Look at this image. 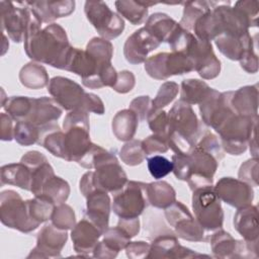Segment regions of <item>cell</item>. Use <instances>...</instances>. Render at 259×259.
<instances>
[{
  "mask_svg": "<svg viewBox=\"0 0 259 259\" xmlns=\"http://www.w3.org/2000/svg\"><path fill=\"white\" fill-rule=\"evenodd\" d=\"M26 203L29 215L38 224L51 220V215L56 206V203L52 199L44 195H35L34 198L26 200Z\"/></svg>",
  "mask_w": 259,
  "mask_h": 259,
  "instance_id": "obj_38",
  "label": "cell"
},
{
  "mask_svg": "<svg viewBox=\"0 0 259 259\" xmlns=\"http://www.w3.org/2000/svg\"><path fill=\"white\" fill-rule=\"evenodd\" d=\"M173 228L175 229L176 236L186 241L205 242L209 239L207 232L200 226L192 214L179 220Z\"/></svg>",
  "mask_w": 259,
  "mask_h": 259,
  "instance_id": "obj_31",
  "label": "cell"
},
{
  "mask_svg": "<svg viewBox=\"0 0 259 259\" xmlns=\"http://www.w3.org/2000/svg\"><path fill=\"white\" fill-rule=\"evenodd\" d=\"M192 209L196 221L206 232L222 229L224 210L212 185L193 190Z\"/></svg>",
  "mask_w": 259,
  "mask_h": 259,
  "instance_id": "obj_4",
  "label": "cell"
},
{
  "mask_svg": "<svg viewBox=\"0 0 259 259\" xmlns=\"http://www.w3.org/2000/svg\"><path fill=\"white\" fill-rule=\"evenodd\" d=\"M51 222L55 227L61 230L67 231L73 229L76 225L74 209L65 202L56 204L51 215Z\"/></svg>",
  "mask_w": 259,
  "mask_h": 259,
  "instance_id": "obj_41",
  "label": "cell"
},
{
  "mask_svg": "<svg viewBox=\"0 0 259 259\" xmlns=\"http://www.w3.org/2000/svg\"><path fill=\"white\" fill-rule=\"evenodd\" d=\"M70 194L69 183L56 175L51 176L42 185L38 195H44L52 199L56 204L64 203Z\"/></svg>",
  "mask_w": 259,
  "mask_h": 259,
  "instance_id": "obj_37",
  "label": "cell"
},
{
  "mask_svg": "<svg viewBox=\"0 0 259 259\" xmlns=\"http://www.w3.org/2000/svg\"><path fill=\"white\" fill-rule=\"evenodd\" d=\"M92 144L88 127L82 125H73L68 127L65 131L64 139L65 160L78 163L88 152Z\"/></svg>",
  "mask_w": 259,
  "mask_h": 259,
  "instance_id": "obj_18",
  "label": "cell"
},
{
  "mask_svg": "<svg viewBox=\"0 0 259 259\" xmlns=\"http://www.w3.org/2000/svg\"><path fill=\"white\" fill-rule=\"evenodd\" d=\"M86 199L87 205L83 218L91 221L104 234L109 228L108 222L111 208V202L107 192L97 189L86 196Z\"/></svg>",
  "mask_w": 259,
  "mask_h": 259,
  "instance_id": "obj_17",
  "label": "cell"
},
{
  "mask_svg": "<svg viewBox=\"0 0 259 259\" xmlns=\"http://www.w3.org/2000/svg\"><path fill=\"white\" fill-rule=\"evenodd\" d=\"M143 149L146 153V156L154 155V154H161L165 153L169 149L168 140L167 138L158 136L153 134L152 136H149L145 140L142 141Z\"/></svg>",
  "mask_w": 259,
  "mask_h": 259,
  "instance_id": "obj_49",
  "label": "cell"
},
{
  "mask_svg": "<svg viewBox=\"0 0 259 259\" xmlns=\"http://www.w3.org/2000/svg\"><path fill=\"white\" fill-rule=\"evenodd\" d=\"M48 91L55 101L66 110L80 109L100 115L105 111L104 104L98 95L85 92L78 83L69 78L54 77L50 80Z\"/></svg>",
  "mask_w": 259,
  "mask_h": 259,
  "instance_id": "obj_2",
  "label": "cell"
},
{
  "mask_svg": "<svg viewBox=\"0 0 259 259\" xmlns=\"http://www.w3.org/2000/svg\"><path fill=\"white\" fill-rule=\"evenodd\" d=\"M256 116L233 114L217 132L225 152L231 155H241L248 147L252 134L257 131Z\"/></svg>",
  "mask_w": 259,
  "mask_h": 259,
  "instance_id": "obj_3",
  "label": "cell"
},
{
  "mask_svg": "<svg viewBox=\"0 0 259 259\" xmlns=\"http://www.w3.org/2000/svg\"><path fill=\"white\" fill-rule=\"evenodd\" d=\"M168 121L169 134H176L193 145H196L205 131V128L202 127V123L198 120L191 105L182 100L176 101L169 110Z\"/></svg>",
  "mask_w": 259,
  "mask_h": 259,
  "instance_id": "obj_7",
  "label": "cell"
},
{
  "mask_svg": "<svg viewBox=\"0 0 259 259\" xmlns=\"http://www.w3.org/2000/svg\"><path fill=\"white\" fill-rule=\"evenodd\" d=\"M258 158H253L244 162L239 169L240 180L248 183L251 186H258Z\"/></svg>",
  "mask_w": 259,
  "mask_h": 259,
  "instance_id": "obj_48",
  "label": "cell"
},
{
  "mask_svg": "<svg viewBox=\"0 0 259 259\" xmlns=\"http://www.w3.org/2000/svg\"><path fill=\"white\" fill-rule=\"evenodd\" d=\"M102 235L103 233L97 226L91 221L83 218L72 229L71 238L73 241V248L77 253L81 254V256H85L84 254H89L94 250Z\"/></svg>",
  "mask_w": 259,
  "mask_h": 259,
  "instance_id": "obj_19",
  "label": "cell"
},
{
  "mask_svg": "<svg viewBox=\"0 0 259 259\" xmlns=\"http://www.w3.org/2000/svg\"><path fill=\"white\" fill-rule=\"evenodd\" d=\"M94 190L96 189L94 188V185H93L92 171H88L82 176L80 180V191L83 194V196L86 197L90 193H92Z\"/></svg>",
  "mask_w": 259,
  "mask_h": 259,
  "instance_id": "obj_59",
  "label": "cell"
},
{
  "mask_svg": "<svg viewBox=\"0 0 259 259\" xmlns=\"http://www.w3.org/2000/svg\"><path fill=\"white\" fill-rule=\"evenodd\" d=\"M1 183L30 191L31 170L21 162L4 165L1 168Z\"/></svg>",
  "mask_w": 259,
  "mask_h": 259,
  "instance_id": "obj_27",
  "label": "cell"
},
{
  "mask_svg": "<svg viewBox=\"0 0 259 259\" xmlns=\"http://www.w3.org/2000/svg\"><path fill=\"white\" fill-rule=\"evenodd\" d=\"M189 163V177L187 183L193 191L197 188L212 185L213 175L219 166V160L211 153L195 145L192 151L187 154Z\"/></svg>",
  "mask_w": 259,
  "mask_h": 259,
  "instance_id": "obj_10",
  "label": "cell"
},
{
  "mask_svg": "<svg viewBox=\"0 0 259 259\" xmlns=\"http://www.w3.org/2000/svg\"><path fill=\"white\" fill-rule=\"evenodd\" d=\"M148 205L147 183L127 180L125 185L115 192L111 207L118 218H139Z\"/></svg>",
  "mask_w": 259,
  "mask_h": 259,
  "instance_id": "obj_6",
  "label": "cell"
},
{
  "mask_svg": "<svg viewBox=\"0 0 259 259\" xmlns=\"http://www.w3.org/2000/svg\"><path fill=\"white\" fill-rule=\"evenodd\" d=\"M255 38H257V34L255 36L250 35V33L245 35L221 34L214 39V42L225 57L233 61H240Z\"/></svg>",
  "mask_w": 259,
  "mask_h": 259,
  "instance_id": "obj_23",
  "label": "cell"
},
{
  "mask_svg": "<svg viewBox=\"0 0 259 259\" xmlns=\"http://www.w3.org/2000/svg\"><path fill=\"white\" fill-rule=\"evenodd\" d=\"M148 124L153 134L168 138L169 134V121L168 113L163 109L151 110L148 117Z\"/></svg>",
  "mask_w": 259,
  "mask_h": 259,
  "instance_id": "obj_45",
  "label": "cell"
},
{
  "mask_svg": "<svg viewBox=\"0 0 259 259\" xmlns=\"http://www.w3.org/2000/svg\"><path fill=\"white\" fill-rule=\"evenodd\" d=\"M178 92H179V86L177 83L172 81H167L163 83L160 86L156 97L154 98V100H152L151 110H158L167 106L170 102L174 100Z\"/></svg>",
  "mask_w": 259,
  "mask_h": 259,
  "instance_id": "obj_44",
  "label": "cell"
},
{
  "mask_svg": "<svg viewBox=\"0 0 259 259\" xmlns=\"http://www.w3.org/2000/svg\"><path fill=\"white\" fill-rule=\"evenodd\" d=\"M147 196L149 204L164 209L176 200V192L174 188L166 181L147 183Z\"/></svg>",
  "mask_w": 259,
  "mask_h": 259,
  "instance_id": "obj_29",
  "label": "cell"
},
{
  "mask_svg": "<svg viewBox=\"0 0 259 259\" xmlns=\"http://www.w3.org/2000/svg\"><path fill=\"white\" fill-rule=\"evenodd\" d=\"M148 75L157 80H166L170 76L182 75L194 71L192 61L183 53H159L145 62Z\"/></svg>",
  "mask_w": 259,
  "mask_h": 259,
  "instance_id": "obj_9",
  "label": "cell"
},
{
  "mask_svg": "<svg viewBox=\"0 0 259 259\" xmlns=\"http://www.w3.org/2000/svg\"><path fill=\"white\" fill-rule=\"evenodd\" d=\"M147 165L150 174L157 180L168 175L173 169L172 162L160 155H154L148 158Z\"/></svg>",
  "mask_w": 259,
  "mask_h": 259,
  "instance_id": "obj_46",
  "label": "cell"
},
{
  "mask_svg": "<svg viewBox=\"0 0 259 259\" xmlns=\"http://www.w3.org/2000/svg\"><path fill=\"white\" fill-rule=\"evenodd\" d=\"M160 44L151 32L145 27H142L126 38L123 46L124 58L133 65L145 63L148 59V54L156 50Z\"/></svg>",
  "mask_w": 259,
  "mask_h": 259,
  "instance_id": "obj_15",
  "label": "cell"
},
{
  "mask_svg": "<svg viewBox=\"0 0 259 259\" xmlns=\"http://www.w3.org/2000/svg\"><path fill=\"white\" fill-rule=\"evenodd\" d=\"M39 127L27 121H16L14 126V140L21 146L37 144Z\"/></svg>",
  "mask_w": 259,
  "mask_h": 259,
  "instance_id": "obj_42",
  "label": "cell"
},
{
  "mask_svg": "<svg viewBox=\"0 0 259 259\" xmlns=\"http://www.w3.org/2000/svg\"><path fill=\"white\" fill-rule=\"evenodd\" d=\"M241 67L248 73L254 74L258 71V55H257V38L251 44L248 50L240 59Z\"/></svg>",
  "mask_w": 259,
  "mask_h": 259,
  "instance_id": "obj_51",
  "label": "cell"
},
{
  "mask_svg": "<svg viewBox=\"0 0 259 259\" xmlns=\"http://www.w3.org/2000/svg\"><path fill=\"white\" fill-rule=\"evenodd\" d=\"M215 1H187L184 2L183 15L179 22L180 26L184 29L191 31L195 21L212 8Z\"/></svg>",
  "mask_w": 259,
  "mask_h": 259,
  "instance_id": "obj_36",
  "label": "cell"
},
{
  "mask_svg": "<svg viewBox=\"0 0 259 259\" xmlns=\"http://www.w3.org/2000/svg\"><path fill=\"white\" fill-rule=\"evenodd\" d=\"M210 239V247L217 258H234L238 240H235L229 233L222 229L217 230Z\"/></svg>",
  "mask_w": 259,
  "mask_h": 259,
  "instance_id": "obj_33",
  "label": "cell"
},
{
  "mask_svg": "<svg viewBox=\"0 0 259 259\" xmlns=\"http://www.w3.org/2000/svg\"><path fill=\"white\" fill-rule=\"evenodd\" d=\"M177 25L178 23L169 15L156 12L149 16L144 27L160 42H167Z\"/></svg>",
  "mask_w": 259,
  "mask_h": 259,
  "instance_id": "obj_30",
  "label": "cell"
},
{
  "mask_svg": "<svg viewBox=\"0 0 259 259\" xmlns=\"http://www.w3.org/2000/svg\"><path fill=\"white\" fill-rule=\"evenodd\" d=\"M151 244L138 241V242H130L125 247V253L128 258L132 259H141V258H148L150 253Z\"/></svg>",
  "mask_w": 259,
  "mask_h": 259,
  "instance_id": "obj_55",
  "label": "cell"
},
{
  "mask_svg": "<svg viewBox=\"0 0 259 259\" xmlns=\"http://www.w3.org/2000/svg\"><path fill=\"white\" fill-rule=\"evenodd\" d=\"M14 119L5 112L0 116V138L2 141H11L14 139Z\"/></svg>",
  "mask_w": 259,
  "mask_h": 259,
  "instance_id": "obj_56",
  "label": "cell"
},
{
  "mask_svg": "<svg viewBox=\"0 0 259 259\" xmlns=\"http://www.w3.org/2000/svg\"><path fill=\"white\" fill-rule=\"evenodd\" d=\"M41 22L50 23L57 18L70 15L75 9V1H25ZM54 23V22H53Z\"/></svg>",
  "mask_w": 259,
  "mask_h": 259,
  "instance_id": "obj_21",
  "label": "cell"
},
{
  "mask_svg": "<svg viewBox=\"0 0 259 259\" xmlns=\"http://www.w3.org/2000/svg\"><path fill=\"white\" fill-rule=\"evenodd\" d=\"M62 115V108L54 98L41 96L33 98L31 112L26 119L27 122L41 127L50 123L56 122Z\"/></svg>",
  "mask_w": 259,
  "mask_h": 259,
  "instance_id": "obj_20",
  "label": "cell"
},
{
  "mask_svg": "<svg viewBox=\"0 0 259 259\" xmlns=\"http://www.w3.org/2000/svg\"><path fill=\"white\" fill-rule=\"evenodd\" d=\"M217 4L218 2L215 1L214 6L201 15L193 25V34L200 40L210 42V40L215 39L224 31L221 18L214 9Z\"/></svg>",
  "mask_w": 259,
  "mask_h": 259,
  "instance_id": "obj_25",
  "label": "cell"
},
{
  "mask_svg": "<svg viewBox=\"0 0 259 259\" xmlns=\"http://www.w3.org/2000/svg\"><path fill=\"white\" fill-rule=\"evenodd\" d=\"M73 125H82L85 127L90 128L89 126V115L87 111L84 110H72L64 118L63 122V127L66 131L68 127L73 126Z\"/></svg>",
  "mask_w": 259,
  "mask_h": 259,
  "instance_id": "obj_54",
  "label": "cell"
},
{
  "mask_svg": "<svg viewBox=\"0 0 259 259\" xmlns=\"http://www.w3.org/2000/svg\"><path fill=\"white\" fill-rule=\"evenodd\" d=\"M55 175L53 167L50 165L49 161L45 162L40 166L31 170V184H30V192L35 195H38L42 185L45 182L51 177Z\"/></svg>",
  "mask_w": 259,
  "mask_h": 259,
  "instance_id": "obj_47",
  "label": "cell"
},
{
  "mask_svg": "<svg viewBox=\"0 0 259 259\" xmlns=\"http://www.w3.org/2000/svg\"><path fill=\"white\" fill-rule=\"evenodd\" d=\"M231 106L236 114L245 116H256L258 109L257 85L244 86L233 91L230 100Z\"/></svg>",
  "mask_w": 259,
  "mask_h": 259,
  "instance_id": "obj_24",
  "label": "cell"
},
{
  "mask_svg": "<svg viewBox=\"0 0 259 259\" xmlns=\"http://www.w3.org/2000/svg\"><path fill=\"white\" fill-rule=\"evenodd\" d=\"M208 257L207 255L194 252L179 244L177 237L172 233L162 234L156 237L150 248L148 258H193Z\"/></svg>",
  "mask_w": 259,
  "mask_h": 259,
  "instance_id": "obj_16",
  "label": "cell"
},
{
  "mask_svg": "<svg viewBox=\"0 0 259 259\" xmlns=\"http://www.w3.org/2000/svg\"><path fill=\"white\" fill-rule=\"evenodd\" d=\"M248 21L250 27L258 25V2L257 1H238L234 6Z\"/></svg>",
  "mask_w": 259,
  "mask_h": 259,
  "instance_id": "obj_50",
  "label": "cell"
},
{
  "mask_svg": "<svg viewBox=\"0 0 259 259\" xmlns=\"http://www.w3.org/2000/svg\"><path fill=\"white\" fill-rule=\"evenodd\" d=\"M117 227L124 231L131 238H134L140 232V220L139 218H119Z\"/></svg>",
  "mask_w": 259,
  "mask_h": 259,
  "instance_id": "obj_57",
  "label": "cell"
},
{
  "mask_svg": "<svg viewBox=\"0 0 259 259\" xmlns=\"http://www.w3.org/2000/svg\"><path fill=\"white\" fill-rule=\"evenodd\" d=\"M210 87L198 79H186L181 83L180 100L192 104H199L209 93Z\"/></svg>",
  "mask_w": 259,
  "mask_h": 259,
  "instance_id": "obj_34",
  "label": "cell"
},
{
  "mask_svg": "<svg viewBox=\"0 0 259 259\" xmlns=\"http://www.w3.org/2000/svg\"><path fill=\"white\" fill-rule=\"evenodd\" d=\"M19 80L24 87L29 89H40L50 83L49 75L45 67L32 62L21 68L19 72Z\"/></svg>",
  "mask_w": 259,
  "mask_h": 259,
  "instance_id": "obj_32",
  "label": "cell"
},
{
  "mask_svg": "<svg viewBox=\"0 0 259 259\" xmlns=\"http://www.w3.org/2000/svg\"><path fill=\"white\" fill-rule=\"evenodd\" d=\"M121 161L128 166H136L141 164L146 158V153L143 149L141 140H131L126 142L119 151Z\"/></svg>",
  "mask_w": 259,
  "mask_h": 259,
  "instance_id": "obj_40",
  "label": "cell"
},
{
  "mask_svg": "<svg viewBox=\"0 0 259 259\" xmlns=\"http://www.w3.org/2000/svg\"><path fill=\"white\" fill-rule=\"evenodd\" d=\"M86 51L101 66L111 64L113 47L111 42L102 37H93L86 46Z\"/></svg>",
  "mask_w": 259,
  "mask_h": 259,
  "instance_id": "obj_39",
  "label": "cell"
},
{
  "mask_svg": "<svg viewBox=\"0 0 259 259\" xmlns=\"http://www.w3.org/2000/svg\"><path fill=\"white\" fill-rule=\"evenodd\" d=\"M185 55L192 61L194 71L203 79L210 80L220 75L221 62L215 57L209 41L200 40L194 36Z\"/></svg>",
  "mask_w": 259,
  "mask_h": 259,
  "instance_id": "obj_11",
  "label": "cell"
},
{
  "mask_svg": "<svg viewBox=\"0 0 259 259\" xmlns=\"http://www.w3.org/2000/svg\"><path fill=\"white\" fill-rule=\"evenodd\" d=\"M214 190L221 200L237 209L252 204L254 198V190L251 185L232 177L221 178L217 182Z\"/></svg>",
  "mask_w": 259,
  "mask_h": 259,
  "instance_id": "obj_14",
  "label": "cell"
},
{
  "mask_svg": "<svg viewBox=\"0 0 259 259\" xmlns=\"http://www.w3.org/2000/svg\"><path fill=\"white\" fill-rule=\"evenodd\" d=\"M0 220L6 227L21 233H30L40 225L31 219L26 201L14 190H4L1 192Z\"/></svg>",
  "mask_w": 259,
  "mask_h": 259,
  "instance_id": "obj_5",
  "label": "cell"
},
{
  "mask_svg": "<svg viewBox=\"0 0 259 259\" xmlns=\"http://www.w3.org/2000/svg\"><path fill=\"white\" fill-rule=\"evenodd\" d=\"M136 84V78L133 72L123 70L117 73V79L112 87V89L118 93H127L130 92Z\"/></svg>",
  "mask_w": 259,
  "mask_h": 259,
  "instance_id": "obj_53",
  "label": "cell"
},
{
  "mask_svg": "<svg viewBox=\"0 0 259 259\" xmlns=\"http://www.w3.org/2000/svg\"><path fill=\"white\" fill-rule=\"evenodd\" d=\"M139 125V118L134 111L128 109L119 110L112 118V132L117 140L128 142L133 140Z\"/></svg>",
  "mask_w": 259,
  "mask_h": 259,
  "instance_id": "obj_26",
  "label": "cell"
},
{
  "mask_svg": "<svg viewBox=\"0 0 259 259\" xmlns=\"http://www.w3.org/2000/svg\"><path fill=\"white\" fill-rule=\"evenodd\" d=\"M33 105V98L27 96H11L1 106L15 121H26Z\"/></svg>",
  "mask_w": 259,
  "mask_h": 259,
  "instance_id": "obj_35",
  "label": "cell"
},
{
  "mask_svg": "<svg viewBox=\"0 0 259 259\" xmlns=\"http://www.w3.org/2000/svg\"><path fill=\"white\" fill-rule=\"evenodd\" d=\"M93 257L95 258H115L118 253L114 252L110 248H108L102 241L98 242L92 251Z\"/></svg>",
  "mask_w": 259,
  "mask_h": 259,
  "instance_id": "obj_60",
  "label": "cell"
},
{
  "mask_svg": "<svg viewBox=\"0 0 259 259\" xmlns=\"http://www.w3.org/2000/svg\"><path fill=\"white\" fill-rule=\"evenodd\" d=\"M84 12L99 35L107 40L117 37L124 29L122 17L103 1H86Z\"/></svg>",
  "mask_w": 259,
  "mask_h": 259,
  "instance_id": "obj_8",
  "label": "cell"
},
{
  "mask_svg": "<svg viewBox=\"0 0 259 259\" xmlns=\"http://www.w3.org/2000/svg\"><path fill=\"white\" fill-rule=\"evenodd\" d=\"M131 237L122 231L120 228L113 227L108 228L103 234L102 242L111 250L118 253L122 249H125L126 245L131 242Z\"/></svg>",
  "mask_w": 259,
  "mask_h": 259,
  "instance_id": "obj_43",
  "label": "cell"
},
{
  "mask_svg": "<svg viewBox=\"0 0 259 259\" xmlns=\"http://www.w3.org/2000/svg\"><path fill=\"white\" fill-rule=\"evenodd\" d=\"M128 108L136 113L139 121H144L152 109V100L149 96H139L132 100Z\"/></svg>",
  "mask_w": 259,
  "mask_h": 259,
  "instance_id": "obj_52",
  "label": "cell"
},
{
  "mask_svg": "<svg viewBox=\"0 0 259 259\" xmlns=\"http://www.w3.org/2000/svg\"><path fill=\"white\" fill-rule=\"evenodd\" d=\"M41 23L29 7V19L23 38L24 51L33 61L64 70L72 47L66 30L58 23H51L41 29Z\"/></svg>",
  "mask_w": 259,
  "mask_h": 259,
  "instance_id": "obj_1",
  "label": "cell"
},
{
  "mask_svg": "<svg viewBox=\"0 0 259 259\" xmlns=\"http://www.w3.org/2000/svg\"><path fill=\"white\" fill-rule=\"evenodd\" d=\"M21 4L23 6L19 7L13 2L1 1L0 3L2 31L5 30L14 42L23 40L29 19V7L25 2Z\"/></svg>",
  "mask_w": 259,
  "mask_h": 259,
  "instance_id": "obj_12",
  "label": "cell"
},
{
  "mask_svg": "<svg viewBox=\"0 0 259 259\" xmlns=\"http://www.w3.org/2000/svg\"><path fill=\"white\" fill-rule=\"evenodd\" d=\"M68 240L65 230L58 229L53 224L46 225L37 234L36 246L27 258H56L61 257V252Z\"/></svg>",
  "mask_w": 259,
  "mask_h": 259,
  "instance_id": "obj_13",
  "label": "cell"
},
{
  "mask_svg": "<svg viewBox=\"0 0 259 259\" xmlns=\"http://www.w3.org/2000/svg\"><path fill=\"white\" fill-rule=\"evenodd\" d=\"M20 162L26 165L30 170H32L40 166L45 162H48V159L45 155L37 151H29L21 158Z\"/></svg>",
  "mask_w": 259,
  "mask_h": 259,
  "instance_id": "obj_58",
  "label": "cell"
},
{
  "mask_svg": "<svg viewBox=\"0 0 259 259\" xmlns=\"http://www.w3.org/2000/svg\"><path fill=\"white\" fill-rule=\"evenodd\" d=\"M234 227L245 241L258 242L259 224L257 206L249 204L238 208L234 215Z\"/></svg>",
  "mask_w": 259,
  "mask_h": 259,
  "instance_id": "obj_22",
  "label": "cell"
},
{
  "mask_svg": "<svg viewBox=\"0 0 259 259\" xmlns=\"http://www.w3.org/2000/svg\"><path fill=\"white\" fill-rule=\"evenodd\" d=\"M156 4V2L142 0H118L114 2L119 15L124 17L134 25L143 23L148 16L149 7Z\"/></svg>",
  "mask_w": 259,
  "mask_h": 259,
  "instance_id": "obj_28",
  "label": "cell"
}]
</instances>
